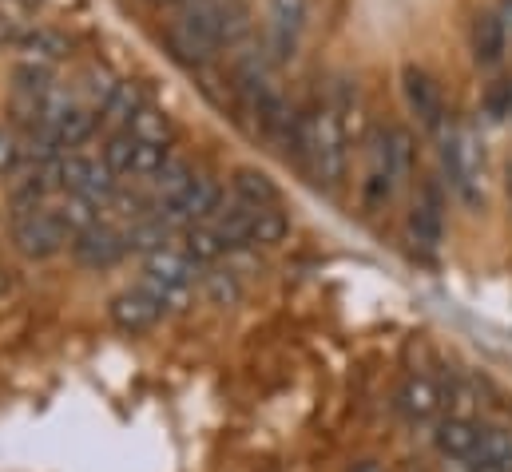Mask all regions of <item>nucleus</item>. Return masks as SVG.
<instances>
[{
    "label": "nucleus",
    "instance_id": "1",
    "mask_svg": "<svg viewBox=\"0 0 512 472\" xmlns=\"http://www.w3.org/2000/svg\"><path fill=\"white\" fill-rule=\"evenodd\" d=\"M294 151L306 163L310 179L326 191H338L350 171V139L342 131V119L330 104H314L310 112L298 116Z\"/></svg>",
    "mask_w": 512,
    "mask_h": 472
},
{
    "label": "nucleus",
    "instance_id": "2",
    "mask_svg": "<svg viewBox=\"0 0 512 472\" xmlns=\"http://www.w3.org/2000/svg\"><path fill=\"white\" fill-rule=\"evenodd\" d=\"M441 139V171L449 191L457 195L461 207L485 211V187H489V159H485V139L473 123H445L437 131Z\"/></svg>",
    "mask_w": 512,
    "mask_h": 472
},
{
    "label": "nucleus",
    "instance_id": "3",
    "mask_svg": "<svg viewBox=\"0 0 512 472\" xmlns=\"http://www.w3.org/2000/svg\"><path fill=\"white\" fill-rule=\"evenodd\" d=\"M167 44L183 64H211L227 40H223V16H219V0H187L179 4V16L167 24Z\"/></svg>",
    "mask_w": 512,
    "mask_h": 472
},
{
    "label": "nucleus",
    "instance_id": "4",
    "mask_svg": "<svg viewBox=\"0 0 512 472\" xmlns=\"http://www.w3.org/2000/svg\"><path fill=\"white\" fill-rule=\"evenodd\" d=\"M199 282V262L183 246H163L143 254V278L139 286L163 306V310H183L191 302V290Z\"/></svg>",
    "mask_w": 512,
    "mask_h": 472
},
{
    "label": "nucleus",
    "instance_id": "5",
    "mask_svg": "<svg viewBox=\"0 0 512 472\" xmlns=\"http://www.w3.org/2000/svg\"><path fill=\"white\" fill-rule=\"evenodd\" d=\"M12 246H16V254L20 258H28V262H44V258H52V254H60L72 235H68V227L60 223V215L52 211V203L48 207H36V211H20V215H12Z\"/></svg>",
    "mask_w": 512,
    "mask_h": 472
},
{
    "label": "nucleus",
    "instance_id": "6",
    "mask_svg": "<svg viewBox=\"0 0 512 472\" xmlns=\"http://www.w3.org/2000/svg\"><path fill=\"white\" fill-rule=\"evenodd\" d=\"M310 20V0H266V32L262 48L274 64H290L298 56V40Z\"/></svg>",
    "mask_w": 512,
    "mask_h": 472
},
{
    "label": "nucleus",
    "instance_id": "7",
    "mask_svg": "<svg viewBox=\"0 0 512 472\" xmlns=\"http://www.w3.org/2000/svg\"><path fill=\"white\" fill-rule=\"evenodd\" d=\"M401 100H405V112L413 116V123L421 131H441L449 123V108H445V92L441 84L433 80V72H425L421 64H405L401 68Z\"/></svg>",
    "mask_w": 512,
    "mask_h": 472
},
{
    "label": "nucleus",
    "instance_id": "8",
    "mask_svg": "<svg viewBox=\"0 0 512 472\" xmlns=\"http://www.w3.org/2000/svg\"><path fill=\"white\" fill-rule=\"evenodd\" d=\"M60 187L92 199L96 207H108V199L120 191V175L104 163V155L92 159V155H80V151H64L60 155Z\"/></svg>",
    "mask_w": 512,
    "mask_h": 472
},
{
    "label": "nucleus",
    "instance_id": "9",
    "mask_svg": "<svg viewBox=\"0 0 512 472\" xmlns=\"http://www.w3.org/2000/svg\"><path fill=\"white\" fill-rule=\"evenodd\" d=\"M155 211L175 227V231H187V227H199V223H211L219 211H223V187L207 175H195L187 183V191H179L175 199L167 203H155Z\"/></svg>",
    "mask_w": 512,
    "mask_h": 472
},
{
    "label": "nucleus",
    "instance_id": "10",
    "mask_svg": "<svg viewBox=\"0 0 512 472\" xmlns=\"http://www.w3.org/2000/svg\"><path fill=\"white\" fill-rule=\"evenodd\" d=\"M405 235L425 254L441 250V242H445V199H441L437 183H425L421 195L413 199V207L405 215Z\"/></svg>",
    "mask_w": 512,
    "mask_h": 472
},
{
    "label": "nucleus",
    "instance_id": "11",
    "mask_svg": "<svg viewBox=\"0 0 512 472\" xmlns=\"http://www.w3.org/2000/svg\"><path fill=\"white\" fill-rule=\"evenodd\" d=\"M72 254H76V262L80 266H88V270H108V266H116L124 254H128V238H124V227H116V223H92L88 231H80V235H72Z\"/></svg>",
    "mask_w": 512,
    "mask_h": 472
},
{
    "label": "nucleus",
    "instance_id": "12",
    "mask_svg": "<svg viewBox=\"0 0 512 472\" xmlns=\"http://www.w3.org/2000/svg\"><path fill=\"white\" fill-rule=\"evenodd\" d=\"M509 32H505V24H501V16L493 12V8H481L477 16H473V24H469V52H473V64L481 68V72H493V68H501L505 60H509Z\"/></svg>",
    "mask_w": 512,
    "mask_h": 472
},
{
    "label": "nucleus",
    "instance_id": "13",
    "mask_svg": "<svg viewBox=\"0 0 512 472\" xmlns=\"http://www.w3.org/2000/svg\"><path fill=\"white\" fill-rule=\"evenodd\" d=\"M477 441H481V421L465 417V413H449L433 425V449L441 461H453V465H465L473 461L477 453Z\"/></svg>",
    "mask_w": 512,
    "mask_h": 472
},
{
    "label": "nucleus",
    "instance_id": "14",
    "mask_svg": "<svg viewBox=\"0 0 512 472\" xmlns=\"http://www.w3.org/2000/svg\"><path fill=\"white\" fill-rule=\"evenodd\" d=\"M326 104L338 112L342 131H346L350 143H362L366 131L374 127V123H370V108H366V100H362V88H358V80H350V76H338V80L330 84Z\"/></svg>",
    "mask_w": 512,
    "mask_h": 472
},
{
    "label": "nucleus",
    "instance_id": "15",
    "mask_svg": "<svg viewBox=\"0 0 512 472\" xmlns=\"http://www.w3.org/2000/svg\"><path fill=\"white\" fill-rule=\"evenodd\" d=\"M163 314H167V310H163L143 286L124 290V294L112 298V322H116L124 334H147V330H155V322H159Z\"/></svg>",
    "mask_w": 512,
    "mask_h": 472
},
{
    "label": "nucleus",
    "instance_id": "16",
    "mask_svg": "<svg viewBox=\"0 0 512 472\" xmlns=\"http://www.w3.org/2000/svg\"><path fill=\"white\" fill-rule=\"evenodd\" d=\"M397 409L405 413L409 425H429L441 413V389L429 377H405L397 393Z\"/></svg>",
    "mask_w": 512,
    "mask_h": 472
},
{
    "label": "nucleus",
    "instance_id": "17",
    "mask_svg": "<svg viewBox=\"0 0 512 472\" xmlns=\"http://www.w3.org/2000/svg\"><path fill=\"white\" fill-rule=\"evenodd\" d=\"M231 195L243 203V207H274L282 195H278V183L266 175V171H258V167H239L235 175H231Z\"/></svg>",
    "mask_w": 512,
    "mask_h": 472
},
{
    "label": "nucleus",
    "instance_id": "18",
    "mask_svg": "<svg viewBox=\"0 0 512 472\" xmlns=\"http://www.w3.org/2000/svg\"><path fill=\"white\" fill-rule=\"evenodd\" d=\"M469 469L512 472V433L509 429H501V425H481V441H477V453H473Z\"/></svg>",
    "mask_w": 512,
    "mask_h": 472
},
{
    "label": "nucleus",
    "instance_id": "19",
    "mask_svg": "<svg viewBox=\"0 0 512 472\" xmlns=\"http://www.w3.org/2000/svg\"><path fill=\"white\" fill-rule=\"evenodd\" d=\"M16 48L24 52V60H36V64H48V68H56V64L72 52L68 36H64V32H56V28H44V24H32Z\"/></svg>",
    "mask_w": 512,
    "mask_h": 472
},
{
    "label": "nucleus",
    "instance_id": "20",
    "mask_svg": "<svg viewBox=\"0 0 512 472\" xmlns=\"http://www.w3.org/2000/svg\"><path fill=\"white\" fill-rule=\"evenodd\" d=\"M124 238H128V250H139V254H151V250H163V246H171V238H175V227L159 215V211H151V215H143V219H135L124 227Z\"/></svg>",
    "mask_w": 512,
    "mask_h": 472
},
{
    "label": "nucleus",
    "instance_id": "21",
    "mask_svg": "<svg viewBox=\"0 0 512 472\" xmlns=\"http://www.w3.org/2000/svg\"><path fill=\"white\" fill-rule=\"evenodd\" d=\"M48 127H56L60 143H64L68 151H76V147H84V143L96 135V127H100V112H96V108H88V104H76V108H68L64 116L56 119V123H48Z\"/></svg>",
    "mask_w": 512,
    "mask_h": 472
},
{
    "label": "nucleus",
    "instance_id": "22",
    "mask_svg": "<svg viewBox=\"0 0 512 472\" xmlns=\"http://www.w3.org/2000/svg\"><path fill=\"white\" fill-rule=\"evenodd\" d=\"M52 211L60 215V223L68 227V235H80V231H88L92 223H100V211H104V207H96L92 199H84V195H76V191H60L56 203H52Z\"/></svg>",
    "mask_w": 512,
    "mask_h": 472
},
{
    "label": "nucleus",
    "instance_id": "23",
    "mask_svg": "<svg viewBox=\"0 0 512 472\" xmlns=\"http://www.w3.org/2000/svg\"><path fill=\"white\" fill-rule=\"evenodd\" d=\"M128 131L135 139H143V143H171V135H175V123L171 116L159 108V104H139V112L128 119Z\"/></svg>",
    "mask_w": 512,
    "mask_h": 472
},
{
    "label": "nucleus",
    "instance_id": "24",
    "mask_svg": "<svg viewBox=\"0 0 512 472\" xmlns=\"http://www.w3.org/2000/svg\"><path fill=\"white\" fill-rule=\"evenodd\" d=\"M183 250H187V254H191V262H199V266H215V262L227 254L223 238H219V231H215L211 223L187 227V231H183Z\"/></svg>",
    "mask_w": 512,
    "mask_h": 472
},
{
    "label": "nucleus",
    "instance_id": "25",
    "mask_svg": "<svg viewBox=\"0 0 512 472\" xmlns=\"http://www.w3.org/2000/svg\"><path fill=\"white\" fill-rule=\"evenodd\" d=\"M195 179V167L183 159V155H171L167 163H163V171L151 179V195H155V203H167V199H175L179 191H187V183Z\"/></svg>",
    "mask_w": 512,
    "mask_h": 472
},
{
    "label": "nucleus",
    "instance_id": "26",
    "mask_svg": "<svg viewBox=\"0 0 512 472\" xmlns=\"http://www.w3.org/2000/svg\"><path fill=\"white\" fill-rule=\"evenodd\" d=\"M290 231V219L286 211L274 203V207H258L255 219H251V246H278Z\"/></svg>",
    "mask_w": 512,
    "mask_h": 472
},
{
    "label": "nucleus",
    "instance_id": "27",
    "mask_svg": "<svg viewBox=\"0 0 512 472\" xmlns=\"http://www.w3.org/2000/svg\"><path fill=\"white\" fill-rule=\"evenodd\" d=\"M139 104H143V92H139V84H131V80H120V84H116V92L108 96V104L100 108V123H124V127H128V119L139 112Z\"/></svg>",
    "mask_w": 512,
    "mask_h": 472
},
{
    "label": "nucleus",
    "instance_id": "28",
    "mask_svg": "<svg viewBox=\"0 0 512 472\" xmlns=\"http://www.w3.org/2000/svg\"><path fill=\"white\" fill-rule=\"evenodd\" d=\"M135 147H139V139L131 135L128 127H116L108 139H104V147H100V155H104V163L124 179L131 175V163H135Z\"/></svg>",
    "mask_w": 512,
    "mask_h": 472
},
{
    "label": "nucleus",
    "instance_id": "29",
    "mask_svg": "<svg viewBox=\"0 0 512 472\" xmlns=\"http://www.w3.org/2000/svg\"><path fill=\"white\" fill-rule=\"evenodd\" d=\"M203 294H207V302L211 306H235L239 298H243V282H239V274L235 270H207L203 278Z\"/></svg>",
    "mask_w": 512,
    "mask_h": 472
},
{
    "label": "nucleus",
    "instance_id": "30",
    "mask_svg": "<svg viewBox=\"0 0 512 472\" xmlns=\"http://www.w3.org/2000/svg\"><path fill=\"white\" fill-rule=\"evenodd\" d=\"M80 84H84V88H80V92H84V104L100 112V108L108 104V96L116 92V84H120V80H116L104 64H88V68H84V76H80Z\"/></svg>",
    "mask_w": 512,
    "mask_h": 472
},
{
    "label": "nucleus",
    "instance_id": "31",
    "mask_svg": "<svg viewBox=\"0 0 512 472\" xmlns=\"http://www.w3.org/2000/svg\"><path fill=\"white\" fill-rule=\"evenodd\" d=\"M171 159V143H143L135 147V163H131V179H155L163 171V163Z\"/></svg>",
    "mask_w": 512,
    "mask_h": 472
},
{
    "label": "nucleus",
    "instance_id": "32",
    "mask_svg": "<svg viewBox=\"0 0 512 472\" xmlns=\"http://www.w3.org/2000/svg\"><path fill=\"white\" fill-rule=\"evenodd\" d=\"M104 211H112L120 223H135V219L151 215V199H147L143 191H135V187H120V191L108 199V207H104Z\"/></svg>",
    "mask_w": 512,
    "mask_h": 472
},
{
    "label": "nucleus",
    "instance_id": "33",
    "mask_svg": "<svg viewBox=\"0 0 512 472\" xmlns=\"http://www.w3.org/2000/svg\"><path fill=\"white\" fill-rule=\"evenodd\" d=\"M481 112L489 123H509L512 119V80H493L481 96Z\"/></svg>",
    "mask_w": 512,
    "mask_h": 472
},
{
    "label": "nucleus",
    "instance_id": "34",
    "mask_svg": "<svg viewBox=\"0 0 512 472\" xmlns=\"http://www.w3.org/2000/svg\"><path fill=\"white\" fill-rule=\"evenodd\" d=\"M24 163V135L8 123H0V179L12 175Z\"/></svg>",
    "mask_w": 512,
    "mask_h": 472
},
{
    "label": "nucleus",
    "instance_id": "35",
    "mask_svg": "<svg viewBox=\"0 0 512 472\" xmlns=\"http://www.w3.org/2000/svg\"><path fill=\"white\" fill-rule=\"evenodd\" d=\"M497 16H501V24H505V32H509V44H512V0H497V8H493Z\"/></svg>",
    "mask_w": 512,
    "mask_h": 472
},
{
    "label": "nucleus",
    "instance_id": "36",
    "mask_svg": "<svg viewBox=\"0 0 512 472\" xmlns=\"http://www.w3.org/2000/svg\"><path fill=\"white\" fill-rule=\"evenodd\" d=\"M346 472H389V469H385L382 461H370V457H366V461H354Z\"/></svg>",
    "mask_w": 512,
    "mask_h": 472
},
{
    "label": "nucleus",
    "instance_id": "37",
    "mask_svg": "<svg viewBox=\"0 0 512 472\" xmlns=\"http://www.w3.org/2000/svg\"><path fill=\"white\" fill-rule=\"evenodd\" d=\"M155 8H179V4H187V0H151Z\"/></svg>",
    "mask_w": 512,
    "mask_h": 472
},
{
    "label": "nucleus",
    "instance_id": "38",
    "mask_svg": "<svg viewBox=\"0 0 512 472\" xmlns=\"http://www.w3.org/2000/svg\"><path fill=\"white\" fill-rule=\"evenodd\" d=\"M505 195H509V211H512V167H509V179H505Z\"/></svg>",
    "mask_w": 512,
    "mask_h": 472
}]
</instances>
